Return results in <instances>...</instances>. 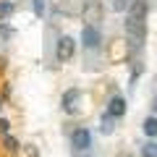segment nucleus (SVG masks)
Wrapping results in <instances>:
<instances>
[{
  "instance_id": "1",
  "label": "nucleus",
  "mask_w": 157,
  "mask_h": 157,
  "mask_svg": "<svg viewBox=\"0 0 157 157\" xmlns=\"http://www.w3.org/2000/svg\"><path fill=\"white\" fill-rule=\"evenodd\" d=\"M123 34L128 39V45L134 52H139L141 47L147 45V18L134 16V13H126L123 18Z\"/></svg>"
},
{
  "instance_id": "2",
  "label": "nucleus",
  "mask_w": 157,
  "mask_h": 157,
  "mask_svg": "<svg viewBox=\"0 0 157 157\" xmlns=\"http://www.w3.org/2000/svg\"><path fill=\"white\" fill-rule=\"evenodd\" d=\"M68 144H71L73 155H89L92 147H94V134H92L89 126H76L68 134Z\"/></svg>"
},
{
  "instance_id": "3",
  "label": "nucleus",
  "mask_w": 157,
  "mask_h": 157,
  "mask_svg": "<svg viewBox=\"0 0 157 157\" xmlns=\"http://www.w3.org/2000/svg\"><path fill=\"white\" fill-rule=\"evenodd\" d=\"M52 58H55V63H60V66L71 63L73 58H76V39H73L71 34H60V37L55 39V47H52Z\"/></svg>"
},
{
  "instance_id": "4",
  "label": "nucleus",
  "mask_w": 157,
  "mask_h": 157,
  "mask_svg": "<svg viewBox=\"0 0 157 157\" xmlns=\"http://www.w3.org/2000/svg\"><path fill=\"white\" fill-rule=\"evenodd\" d=\"M81 100H84V92L78 89V86H68V89L60 94V110H63V115H68V118L78 115V113H81Z\"/></svg>"
},
{
  "instance_id": "5",
  "label": "nucleus",
  "mask_w": 157,
  "mask_h": 157,
  "mask_svg": "<svg viewBox=\"0 0 157 157\" xmlns=\"http://www.w3.org/2000/svg\"><path fill=\"white\" fill-rule=\"evenodd\" d=\"M81 47H84V52L102 50V29L97 24H84L81 26Z\"/></svg>"
},
{
  "instance_id": "6",
  "label": "nucleus",
  "mask_w": 157,
  "mask_h": 157,
  "mask_svg": "<svg viewBox=\"0 0 157 157\" xmlns=\"http://www.w3.org/2000/svg\"><path fill=\"white\" fill-rule=\"evenodd\" d=\"M81 21L84 24H97L105 18V3L102 0H81V11H78Z\"/></svg>"
},
{
  "instance_id": "7",
  "label": "nucleus",
  "mask_w": 157,
  "mask_h": 157,
  "mask_svg": "<svg viewBox=\"0 0 157 157\" xmlns=\"http://www.w3.org/2000/svg\"><path fill=\"white\" fill-rule=\"evenodd\" d=\"M102 113H107V115L115 118V121H123L126 113H128V102H126V94H121V92H113V94L107 97L105 110H102Z\"/></svg>"
},
{
  "instance_id": "8",
  "label": "nucleus",
  "mask_w": 157,
  "mask_h": 157,
  "mask_svg": "<svg viewBox=\"0 0 157 157\" xmlns=\"http://www.w3.org/2000/svg\"><path fill=\"white\" fill-rule=\"evenodd\" d=\"M0 144H3V149H6L8 155H18V152L24 149V147H21V141H18L13 134H6V136H0Z\"/></svg>"
},
{
  "instance_id": "9",
  "label": "nucleus",
  "mask_w": 157,
  "mask_h": 157,
  "mask_svg": "<svg viewBox=\"0 0 157 157\" xmlns=\"http://www.w3.org/2000/svg\"><path fill=\"white\" fill-rule=\"evenodd\" d=\"M141 134L147 139H157V115H147L141 121Z\"/></svg>"
},
{
  "instance_id": "10",
  "label": "nucleus",
  "mask_w": 157,
  "mask_h": 157,
  "mask_svg": "<svg viewBox=\"0 0 157 157\" xmlns=\"http://www.w3.org/2000/svg\"><path fill=\"white\" fill-rule=\"evenodd\" d=\"M115 123H118L115 118H110L107 113H102V115H100V134L102 136H110L113 131H115Z\"/></svg>"
},
{
  "instance_id": "11",
  "label": "nucleus",
  "mask_w": 157,
  "mask_h": 157,
  "mask_svg": "<svg viewBox=\"0 0 157 157\" xmlns=\"http://www.w3.org/2000/svg\"><path fill=\"white\" fill-rule=\"evenodd\" d=\"M126 13H134V16L147 18V13H149V3H147V0H131V8Z\"/></svg>"
},
{
  "instance_id": "12",
  "label": "nucleus",
  "mask_w": 157,
  "mask_h": 157,
  "mask_svg": "<svg viewBox=\"0 0 157 157\" xmlns=\"http://www.w3.org/2000/svg\"><path fill=\"white\" fill-rule=\"evenodd\" d=\"M13 13H16V3L13 0H0V24L8 21Z\"/></svg>"
},
{
  "instance_id": "13",
  "label": "nucleus",
  "mask_w": 157,
  "mask_h": 157,
  "mask_svg": "<svg viewBox=\"0 0 157 157\" xmlns=\"http://www.w3.org/2000/svg\"><path fill=\"white\" fill-rule=\"evenodd\" d=\"M139 157H157V139H147L139 147Z\"/></svg>"
},
{
  "instance_id": "14",
  "label": "nucleus",
  "mask_w": 157,
  "mask_h": 157,
  "mask_svg": "<svg viewBox=\"0 0 157 157\" xmlns=\"http://www.w3.org/2000/svg\"><path fill=\"white\" fill-rule=\"evenodd\" d=\"M45 11H47V3H45V0H32V13L37 18L45 16Z\"/></svg>"
},
{
  "instance_id": "15",
  "label": "nucleus",
  "mask_w": 157,
  "mask_h": 157,
  "mask_svg": "<svg viewBox=\"0 0 157 157\" xmlns=\"http://www.w3.org/2000/svg\"><path fill=\"white\" fill-rule=\"evenodd\" d=\"M110 8H113L115 13H123V11H128V8H131V0H113Z\"/></svg>"
},
{
  "instance_id": "16",
  "label": "nucleus",
  "mask_w": 157,
  "mask_h": 157,
  "mask_svg": "<svg viewBox=\"0 0 157 157\" xmlns=\"http://www.w3.org/2000/svg\"><path fill=\"white\" fill-rule=\"evenodd\" d=\"M139 76H141V60H134V66H131V86L139 81Z\"/></svg>"
},
{
  "instance_id": "17",
  "label": "nucleus",
  "mask_w": 157,
  "mask_h": 157,
  "mask_svg": "<svg viewBox=\"0 0 157 157\" xmlns=\"http://www.w3.org/2000/svg\"><path fill=\"white\" fill-rule=\"evenodd\" d=\"M6 134H11V121L6 115H0V136H6Z\"/></svg>"
},
{
  "instance_id": "18",
  "label": "nucleus",
  "mask_w": 157,
  "mask_h": 157,
  "mask_svg": "<svg viewBox=\"0 0 157 157\" xmlns=\"http://www.w3.org/2000/svg\"><path fill=\"white\" fill-rule=\"evenodd\" d=\"M152 115H157V94L152 97Z\"/></svg>"
},
{
  "instance_id": "19",
  "label": "nucleus",
  "mask_w": 157,
  "mask_h": 157,
  "mask_svg": "<svg viewBox=\"0 0 157 157\" xmlns=\"http://www.w3.org/2000/svg\"><path fill=\"white\" fill-rule=\"evenodd\" d=\"M3 107H6V102H3V97H0V115H3Z\"/></svg>"
},
{
  "instance_id": "20",
  "label": "nucleus",
  "mask_w": 157,
  "mask_h": 157,
  "mask_svg": "<svg viewBox=\"0 0 157 157\" xmlns=\"http://www.w3.org/2000/svg\"><path fill=\"white\" fill-rule=\"evenodd\" d=\"M118 157H134V155H126V152H121V155H118Z\"/></svg>"
}]
</instances>
